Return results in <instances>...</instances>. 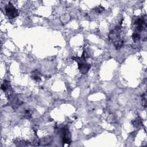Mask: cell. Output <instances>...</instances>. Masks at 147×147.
<instances>
[{"mask_svg":"<svg viewBox=\"0 0 147 147\" xmlns=\"http://www.w3.org/2000/svg\"><path fill=\"white\" fill-rule=\"evenodd\" d=\"M75 60L78 63V67L80 72L83 74H86L90 68L91 65L86 62V60L83 56L75 59Z\"/></svg>","mask_w":147,"mask_h":147,"instance_id":"7a4b0ae2","label":"cell"},{"mask_svg":"<svg viewBox=\"0 0 147 147\" xmlns=\"http://www.w3.org/2000/svg\"><path fill=\"white\" fill-rule=\"evenodd\" d=\"M134 24L138 30L142 31L146 29V21L143 18H137L134 22Z\"/></svg>","mask_w":147,"mask_h":147,"instance_id":"277c9868","label":"cell"},{"mask_svg":"<svg viewBox=\"0 0 147 147\" xmlns=\"http://www.w3.org/2000/svg\"><path fill=\"white\" fill-rule=\"evenodd\" d=\"M120 26H117L110 32L109 35L110 41L114 44L116 49L121 48L123 44V41L120 38Z\"/></svg>","mask_w":147,"mask_h":147,"instance_id":"6da1fadb","label":"cell"},{"mask_svg":"<svg viewBox=\"0 0 147 147\" xmlns=\"http://www.w3.org/2000/svg\"><path fill=\"white\" fill-rule=\"evenodd\" d=\"M9 87V82H7L6 80H5L4 83L1 85V89L3 91H6L7 90Z\"/></svg>","mask_w":147,"mask_h":147,"instance_id":"8992f818","label":"cell"},{"mask_svg":"<svg viewBox=\"0 0 147 147\" xmlns=\"http://www.w3.org/2000/svg\"><path fill=\"white\" fill-rule=\"evenodd\" d=\"M32 78L35 80L36 81H39L41 80L40 77L39 76V73L38 72V71L37 70L34 71L32 73Z\"/></svg>","mask_w":147,"mask_h":147,"instance_id":"5b68a950","label":"cell"},{"mask_svg":"<svg viewBox=\"0 0 147 147\" xmlns=\"http://www.w3.org/2000/svg\"><path fill=\"white\" fill-rule=\"evenodd\" d=\"M6 14L9 19H13L18 16L17 9L11 3H9L5 7Z\"/></svg>","mask_w":147,"mask_h":147,"instance_id":"3957f363","label":"cell"},{"mask_svg":"<svg viewBox=\"0 0 147 147\" xmlns=\"http://www.w3.org/2000/svg\"><path fill=\"white\" fill-rule=\"evenodd\" d=\"M132 38L134 42H137L140 39V35L137 32H134L132 35Z\"/></svg>","mask_w":147,"mask_h":147,"instance_id":"52a82bcc","label":"cell"}]
</instances>
